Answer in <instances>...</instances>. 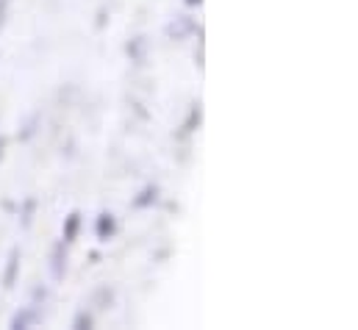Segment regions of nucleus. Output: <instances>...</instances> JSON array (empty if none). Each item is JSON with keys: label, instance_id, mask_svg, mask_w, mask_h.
<instances>
[{"label": "nucleus", "instance_id": "16", "mask_svg": "<svg viewBox=\"0 0 358 330\" xmlns=\"http://www.w3.org/2000/svg\"><path fill=\"white\" fill-rule=\"evenodd\" d=\"M183 3H186V6H200L203 0H183Z\"/></svg>", "mask_w": 358, "mask_h": 330}, {"label": "nucleus", "instance_id": "3", "mask_svg": "<svg viewBox=\"0 0 358 330\" xmlns=\"http://www.w3.org/2000/svg\"><path fill=\"white\" fill-rule=\"evenodd\" d=\"M114 234H117V217L111 211H103L94 222V236H97V242H108V239H114Z\"/></svg>", "mask_w": 358, "mask_h": 330}, {"label": "nucleus", "instance_id": "1", "mask_svg": "<svg viewBox=\"0 0 358 330\" xmlns=\"http://www.w3.org/2000/svg\"><path fill=\"white\" fill-rule=\"evenodd\" d=\"M50 275L53 280H64L67 275V242L64 239H59L50 250Z\"/></svg>", "mask_w": 358, "mask_h": 330}, {"label": "nucleus", "instance_id": "2", "mask_svg": "<svg viewBox=\"0 0 358 330\" xmlns=\"http://www.w3.org/2000/svg\"><path fill=\"white\" fill-rule=\"evenodd\" d=\"M42 320V314L36 311V306H25V308H20L14 317H11V322H8V328L11 330H25V328H34L36 322Z\"/></svg>", "mask_w": 358, "mask_h": 330}, {"label": "nucleus", "instance_id": "9", "mask_svg": "<svg viewBox=\"0 0 358 330\" xmlns=\"http://www.w3.org/2000/svg\"><path fill=\"white\" fill-rule=\"evenodd\" d=\"M145 48H148L145 36H139V39H134V42L128 45V53L134 56V62H136V64H145Z\"/></svg>", "mask_w": 358, "mask_h": 330}, {"label": "nucleus", "instance_id": "14", "mask_svg": "<svg viewBox=\"0 0 358 330\" xmlns=\"http://www.w3.org/2000/svg\"><path fill=\"white\" fill-rule=\"evenodd\" d=\"M6 145H8V139L0 134V162H3V156H6Z\"/></svg>", "mask_w": 358, "mask_h": 330}, {"label": "nucleus", "instance_id": "12", "mask_svg": "<svg viewBox=\"0 0 358 330\" xmlns=\"http://www.w3.org/2000/svg\"><path fill=\"white\" fill-rule=\"evenodd\" d=\"M200 120H203V106H200V103H194V106H192V111H189V120L183 122V131H186V134H189V131H194V128L200 125Z\"/></svg>", "mask_w": 358, "mask_h": 330}, {"label": "nucleus", "instance_id": "11", "mask_svg": "<svg viewBox=\"0 0 358 330\" xmlns=\"http://www.w3.org/2000/svg\"><path fill=\"white\" fill-rule=\"evenodd\" d=\"M73 328L76 330H90V328H94V314L92 311H78L76 314V320H73Z\"/></svg>", "mask_w": 358, "mask_h": 330}, {"label": "nucleus", "instance_id": "5", "mask_svg": "<svg viewBox=\"0 0 358 330\" xmlns=\"http://www.w3.org/2000/svg\"><path fill=\"white\" fill-rule=\"evenodd\" d=\"M78 231H81V211H70L64 217V225H62V239L67 245H73L78 239Z\"/></svg>", "mask_w": 358, "mask_h": 330}, {"label": "nucleus", "instance_id": "15", "mask_svg": "<svg viewBox=\"0 0 358 330\" xmlns=\"http://www.w3.org/2000/svg\"><path fill=\"white\" fill-rule=\"evenodd\" d=\"M3 22H6V0H0V28H3Z\"/></svg>", "mask_w": 358, "mask_h": 330}, {"label": "nucleus", "instance_id": "6", "mask_svg": "<svg viewBox=\"0 0 358 330\" xmlns=\"http://www.w3.org/2000/svg\"><path fill=\"white\" fill-rule=\"evenodd\" d=\"M156 200H159V186L148 183L145 189H139V194L131 200V206L134 208H150V206H156Z\"/></svg>", "mask_w": 358, "mask_h": 330}, {"label": "nucleus", "instance_id": "8", "mask_svg": "<svg viewBox=\"0 0 358 330\" xmlns=\"http://www.w3.org/2000/svg\"><path fill=\"white\" fill-rule=\"evenodd\" d=\"M34 214H36V197H25L22 208H20V228H31L34 225Z\"/></svg>", "mask_w": 358, "mask_h": 330}, {"label": "nucleus", "instance_id": "10", "mask_svg": "<svg viewBox=\"0 0 358 330\" xmlns=\"http://www.w3.org/2000/svg\"><path fill=\"white\" fill-rule=\"evenodd\" d=\"M36 125H39V114H31V117L22 122V131L17 134V136H20V142H28V139L36 134Z\"/></svg>", "mask_w": 358, "mask_h": 330}, {"label": "nucleus", "instance_id": "4", "mask_svg": "<svg viewBox=\"0 0 358 330\" xmlns=\"http://www.w3.org/2000/svg\"><path fill=\"white\" fill-rule=\"evenodd\" d=\"M17 275H20V248L8 250V258H6V269H3V289H14L17 283Z\"/></svg>", "mask_w": 358, "mask_h": 330}, {"label": "nucleus", "instance_id": "7", "mask_svg": "<svg viewBox=\"0 0 358 330\" xmlns=\"http://www.w3.org/2000/svg\"><path fill=\"white\" fill-rule=\"evenodd\" d=\"M194 31V20L192 17H176L170 25H167V36L170 39H186V34Z\"/></svg>", "mask_w": 358, "mask_h": 330}, {"label": "nucleus", "instance_id": "13", "mask_svg": "<svg viewBox=\"0 0 358 330\" xmlns=\"http://www.w3.org/2000/svg\"><path fill=\"white\" fill-rule=\"evenodd\" d=\"M114 300V292L108 289V286H103V289H97V294H94V306L97 308H108V303Z\"/></svg>", "mask_w": 358, "mask_h": 330}]
</instances>
